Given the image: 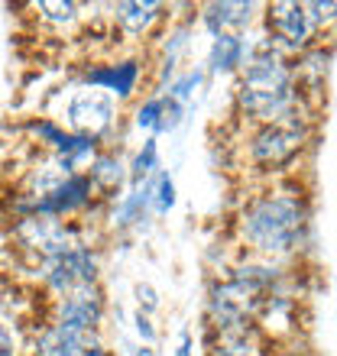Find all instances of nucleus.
Returning <instances> with one entry per match:
<instances>
[{"instance_id": "1", "label": "nucleus", "mask_w": 337, "mask_h": 356, "mask_svg": "<svg viewBox=\"0 0 337 356\" xmlns=\"http://www.w3.org/2000/svg\"><path fill=\"white\" fill-rule=\"evenodd\" d=\"M311 224L308 195L299 185H269L250 195L237 214V236L260 256H285L299 250Z\"/></svg>"}, {"instance_id": "2", "label": "nucleus", "mask_w": 337, "mask_h": 356, "mask_svg": "<svg viewBox=\"0 0 337 356\" xmlns=\"http://www.w3.org/2000/svg\"><path fill=\"white\" fill-rule=\"evenodd\" d=\"M237 113L244 120L256 123H279L289 120L295 113H305L299 104V91H295V72L292 62L282 52L260 36L256 42H246V58L244 68L237 72ZM308 117V113H305Z\"/></svg>"}, {"instance_id": "3", "label": "nucleus", "mask_w": 337, "mask_h": 356, "mask_svg": "<svg viewBox=\"0 0 337 356\" xmlns=\"http://www.w3.org/2000/svg\"><path fill=\"white\" fill-rule=\"evenodd\" d=\"M311 123L305 113H295V117L279 123H262L246 136V159H250L253 169L279 172L305 149Z\"/></svg>"}, {"instance_id": "4", "label": "nucleus", "mask_w": 337, "mask_h": 356, "mask_svg": "<svg viewBox=\"0 0 337 356\" xmlns=\"http://www.w3.org/2000/svg\"><path fill=\"white\" fill-rule=\"evenodd\" d=\"M266 13H262V23H266V42H269L276 52L282 56H301L305 49H311L318 42V29L311 26L308 10L299 0H276V3H266Z\"/></svg>"}, {"instance_id": "5", "label": "nucleus", "mask_w": 337, "mask_h": 356, "mask_svg": "<svg viewBox=\"0 0 337 356\" xmlns=\"http://www.w3.org/2000/svg\"><path fill=\"white\" fill-rule=\"evenodd\" d=\"M13 240L19 250L29 256H36V263L52 259V256L65 253L72 246H81V230L75 224H68L62 217H19V224L13 227Z\"/></svg>"}, {"instance_id": "6", "label": "nucleus", "mask_w": 337, "mask_h": 356, "mask_svg": "<svg viewBox=\"0 0 337 356\" xmlns=\"http://www.w3.org/2000/svg\"><path fill=\"white\" fill-rule=\"evenodd\" d=\"M97 272H101V259H97V250L88 243L72 246V250L52 256V259L36 263V279L42 282V289L52 291V295H65V291H72L75 285L97 282Z\"/></svg>"}, {"instance_id": "7", "label": "nucleus", "mask_w": 337, "mask_h": 356, "mask_svg": "<svg viewBox=\"0 0 337 356\" xmlns=\"http://www.w3.org/2000/svg\"><path fill=\"white\" fill-rule=\"evenodd\" d=\"M104 311H107L104 289L97 282H88V285H75L72 291L58 295L49 324H56V327L68 330V334L88 337V334H97V330H101Z\"/></svg>"}, {"instance_id": "8", "label": "nucleus", "mask_w": 337, "mask_h": 356, "mask_svg": "<svg viewBox=\"0 0 337 356\" xmlns=\"http://www.w3.org/2000/svg\"><path fill=\"white\" fill-rule=\"evenodd\" d=\"M65 120H68V127H72V133L101 140L104 133L113 127V120H117V101H113L111 94L97 91V88L81 85L68 94Z\"/></svg>"}, {"instance_id": "9", "label": "nucleus", "mask_w": 337, "mask_h": 356, "mask_svg": "<svg viewBox=\"0 0 337 356\" xmlns=\"http://www.w3.org/2000/svg\"><path fill=\"white\" fill-rule=\"evenodd\" d=\"M140 75H143L140 58H123V62H104V65L88 68L81 75V85L111 94L113 101H127L140 85Z\"/></svg>"}, {"instance_id": "10", "label": "nucleus", "mask_w": 337, "mask_h": 356, "mask_svg": "<svg viewBox=\"0 0 337 356\" xmlns=\"http://www.w3.org/2000/svg\"><path fill=\"white\" fill-rule=\"evenodd\" d=\"M256 3L250 0H224V3H205L201 7V23L214 36H244L256 19Z\"/></svg>"}, {"instance_id": "11", "label": "nucleus", "mask_w": 337, "mask_h": 356, "mask_svg": "<svg viewBox=\"0 0 337 356\" xmlns=\"http://www.w3.org/2000/svg\"><path fill=\"white\" fill-rule=\"evenodd\" d=\"M166 10L168 7L159 3V0H130V3H113L111 19L120 36L143 39L152 33V26H159L162 19H166Z\"/></svg>"}, {"instance_id": "12", "label": "nucleus", "mask_w": 337, "mask_h": 356, "mask_svg": "<svg viewBox=\"0 0 337 356\" xmlns=\"http://www.w3.org/2000/svg\"><path fill=\"white\" fill-rule=\"evenodd\" d=\"M246 36H214L207 49V68L211 75H237L246 58Z\"/></svg>"}, {"instance_id": "13", "label": "nucleus", "mask_w": 337, "mask_h": 356, "mask_svg": "<svg viewBox=\"0 0 337 356\" xmlns=\"http://www.w3.org/2000/svg\"><path fill=\"white\" fill-rule=\"evenodd\" d=\"M84 175L91 178L94 191L113 195V191L127 181V165H123L120 156H113V152H97V159L88 165V172H84Z\"/></svg>"}, {"instance_id": "14", "label": "nucleus", "mask_w": 337, "mask_h": 356, "mask_svg": "<svg viewBox=\"0 0 337 356\" xmlns=\"http://www.w3.org/2000/svg\"><path fill=\"white\" fill-rule=\"evenodd\" d=\"M36 10H39V19L49 23V26H56V29L75 26L78 19H81V13H78L81 7L72 3V0H39Z\"/></svg>"}, {"instance_id": "15", "label": "nucleus", "mask_w": 337, "mask_h": 356, "mask_svg": "<svg viewBox=\"0 0 337 356\" xmlns=\"http://www.w3.org/2000/svg\"><path fill=\"white\" fill-rule=\"evenodd\" d=\"M156 169H159V143H156V136H150V140L143 143V149L136 152V159H133V165H130V185L133 188L146 185Z\"/></svg>"}, {"instance_id": "16", "label": "nucleus", "mask_w": 337, "mask_h": 356, "mask_svg": "<svg viewBox=\"0 0 337 356\" xmlns=\"http://www.w3.org/2000/svg\"><path fill=\"white\" fill-rule=\"evenodd\" d=\"M201 81H205V68H188V72H182L178 78H172V85H168L166 97H172L175 104H182V107H185V104L191 101V94L201 88Z\"/></svg>"}, {"instance_id": "17", "label": "nucleus", "mask_w": 337, "mask_h": 356, "mask_svg": "<svg viewBox=\"0 0 337 356\" xmlns=\"http://www.w3.org/2000/svg\"><path fill=\"white\" fill-rule=\"evenodd\" d=\"M175 207V181L168 172H159L152 178V211L156 214H168Z\"/></svg>"}, {"instance_id": "18", "label": "nucleus", "mask_w": 337, "mask_h": 356, "mask_svg": "<svg viewBox=\"0 0 337 356\" xmlns=\"http://www.w3.org/2000/svg\"><path fill=\"white\" fill-rule=\"evenodd\" d=\"M162 104H166V97H162V94H152V97H146V101L136 107V117H133V123H136L140 130H152V133H156V127H159V117H162Z\"/></svg>"}, {"instance_id": "19", "label": "nucleus", "mask_w": 337, "mask_h": 356, "mask_svg": "<svg viewBox=\"0 0 337 356\" xmlns=\"http://www.w3.org/2000/svg\"><path fill=\"white\" fill-rule=\"evenodd\" d=\"M305 10H308V19H311V26L318 29H324V26H331V23H334V0H324V3H321V0H315V3H305Z\"/></svg>"}, {"instance_id": "20", "label": "nucleus", "mask_w": 337, "mask_h": 356, "mask_svg": "<svg viewBox=\"0 0 337 356\" xmlns=\"http://www.w3.org/2000/svg\"><path fill=\"white\" fill-rule=\"evenodd\" d=\"M166 97V94H162ZM182 117H185V107L182 104H175L172 97H166V104H162V117H159V127H156V133H172L182 123Z\"/></svg>"}, {"instance_id": "21", "label": "nucleus", "mask_w": 337, "mask_h": 356, "mask_svg": "<svg viewBox=\"0 0 337 356\" xmlns=\"http://www.w3.org/2000/svg\"><path fill=\"white\" fill-rule=\"evenodd\" d=\"M133 295H136V305H140L136 311H143V314L152 318V311L159 308V291L152 289V285H146V282H140V285L133 289Z\"/></svg>"}, {"instance_id": "22", "label": "nucleus", "mask_w": 337, "mask_h": 356, "mask_svg": "<svg viewBox=\"0 0 337 356\" xmlns=\"http://www.w3.org/2000/svg\"><path fill=\"white\" fill-rule=\"evenodd\" d=\"M0 356H19V337L10 321L0 318Z\"/></svg>"}, {"instance_id": "23", "label": "nucleus", "mask_w": 337, "mask_h": 356, "mask_svg": "<svg viewBox=\"0 0 337 356\" xmlns=\"http://www.w3.org/2000/svg\"><path fill=\"white\" fill-rule=\"evenodd\" d=\"M133 327H136V334H140V343H146V347H152V343H156V337H159V330H156L152 318H150V314H143V311H136V314H133Z\"/></svg>"}, {"instance_id": "24", "label": "nucleus", "mask_w": 337, "mask_h": 356, "mask_svg": "<svg viewBox=\"0 0 337 356\" xmlns=\"http://www.w3.org/2000/svg\"><path fill=\"white\" fill-rule=\"evenodd\" d=\"M175 356H195V337H191V330H178Z\"/></svg>"}, {"instance_id": "25", "label": "nucleus", "mask_w": 337, "mask_h": 356, "mask_svg": "<svg viewBox=\"0 0 337 356\" xmlns=\"http://www.w3.org/2000/svg\"><path fill=\"white\" fill-rule=\"evenodd\" d=\"M81 356H117V353H113V350H107L101 340H97V343H91V347H84Z\"/></svg>"}, {"instance_id": "26", "label": "nucleus", "mask_w": 337, "mask_h": 356, "mask_svg": "<svg viewBox=\"0 0 337 356\" xmlns=\"http://www.w3.org/2000/svg\"><path fill=\"white\" fill-rule=\"evenodd\" d=\"M133 356H159V353H156V347H146V343H140V347H133Z\"/></svg>"}, {"instance_id": "27", "label": "nucleus", "mask_w": 337, "mask_h": 356, "mask_svg": "<svg viewBox=\"0 0 337 356\" xmlns=\"http://www.w3.org/2000/svg\"><path fill=\"white\" fill-rule=\"evenodd\" d=\"M0 308H3V279H0Z\"/></svg>"}, {"instance_id": "28", "label": "nucleus", "mask_w": 337, "mask_h": 356, "mask_svg": "<svg viewBox=\"0 0 337 356\" xmlns=\"http://www.w3.org/2000/svg\"><path fill=\"white\" fill-rule=\"evenodd\" d=\"M289 356H318V353H289Z\"/></svg>"}, {"instance_id": "29", "label": "nucleus", "mask_w": 337, "mask_h": 356, "mask_svg": "<svg viewBox=\"0 0 337 356\" xmlns=\"http://www.w3.org/2000/svg\"><path fill=\"white\" fill-rule=\"evenodd\" d=\"M207 356H211V353H207Z\"/></svg>"}]
</instances>
